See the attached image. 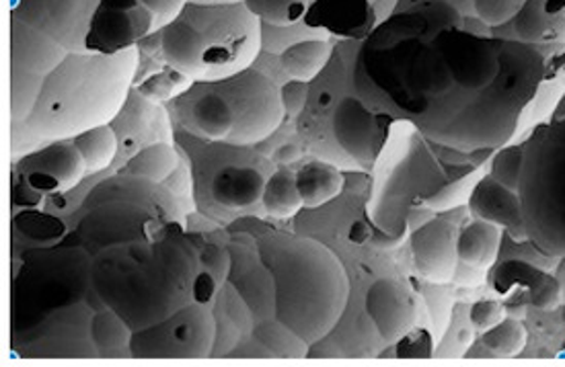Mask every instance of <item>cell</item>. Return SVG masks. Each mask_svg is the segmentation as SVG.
<instances>
[{
    "label": "cell",
    "instance_id": "obj_31",
    "mask_svg": "<svg viewBox=\"0 0 565 367\" xmlns=\"http://www.w3.org/2000/svg\"><path fill=\"white\" fill-rule=\"evenodd\" d=\"M11 126H23L35 111L45 76L11 66Z\"/></svg>",
    "mask_w": 565,
    "mask_h": 367
},
{
    "label": "cell",
    "instance_id": "obj_44",
    "mask_svg": "<svg viewBox=\"0 0 565 367\" xmlns=\"http://www.w3.org/2000/svg\"><path fill=\"white\" fill-rule=\"evenodd\" d=\"M559 321H562V324H564L565 328V306H562V309H559Z\"/></svg>",
    "mask_w": 565,
    "mask_h": 367
},
{
    "label": "cell",
    "instance_id": "obj_12",
    "mask_svg": "<svg viewBox=\"0 0 565 367\" xmlns=\"http://www.w3.org/2000/svg\"><path fill=\"white\" fill-rule=\"evenodd\" d=\"M93 314L87 300L54 310L40 323L13 333V347L25 359H99L90 335Z\"/></svg>",
    "mask_w": 565,
    "mask_h": 367
},
{
    "label": "cell",
    "instance_id": "obj_33",
    "mask_svg": "<svg viewBox=\"0 0 565 367\" xmlns=\"http://www.w3.org/2000/svg\"><path fill=\"white\" fill-rule=\"evenodd\" d=\"M194 85V80L185 74L178 73L169 64H164L163 71L150 74L147 80L135 85L136 90L154 104H173L183 93H188Z\"/></svg>",
    "mask_w": 565,
    "mask_h": 367
},
{
    "label": "cell",
    "instance_id": "obj_41",
    "mask_svg": "<svg viewBox=\"0 0 565 367\" xmlns=\"http://www.w3.org/2000/svg\"><path fill=\"white\" fill-rule=\"evenodd\" d=\"M145 4L157 17V25L161 31L164 25H169L175 17H179V13L190 4V0H145Z\"/></svg>",
    "mask_w": 565,
    "mask_h": 367
},
{
    "label": "cell",
    "instance_id": "obj_1",
    "mask_svg": "<svg viewBox=\"0 0 565 367\" xmlns=\"http://www.w3.org/2000/svg\"><path fill=\"white\" fill-rule=\"evenodd\" d=\"M93 290L132 331L163 323L179 310L214 304L221 285L200 263L190 235L159 242H126L102 250L90 269Z\"/></svg>",
    "mask_w": 565,
    "mask_h": 367
},
{
    "label": "cell",
    "instance_id": "obj_42",
    "mask_svg": "<svg viewBox=\"0 0 565 367\" xmlns=\"http://www.w3.org/2000/svg\"><path fill=\"white\" fill-rule=\"evenodd\" d=\"M50 220L52 218L42 212H25L23 214V233L38 238V240H58V236L52 235L50 230L47 233L44 230V224Z\"/></svg>",
    "mask_w": 565,
    "mask_h": 367
},
{
    "label": "cell",
    "instance_id": "obj_34",
    "mask_svg": "<svg viewBox=\"0 0 565 367\" xmlns=\"http://www.w3.org/2000/svg\"><path fill=\"white\" fill-rule=\"evenodd\" d=\"M245 7L266 25H297L309 13L311 0H243Z\"/></svg>",
    "mask_w": 565,
    "mask_h": 367
},
{
    "label": "cell",
    "instance_id": "obj_29",
    "mask_svg": "<svg viewBox=\"0 0 565 367\" xmlns=\"http://www.w3.org/2000/svg\"><path fill=\"white\" fill-rule=\"evenodd\" d=\"M73 142L87 164L89 175H97L105 169H109L118 156L119 138L111 123L81 133L73 138Z\"/></svg>",
    "mask_w": 565,
    "mask_h": 367
},
{
    "label": "cell",
    "instance_id": "obj_25",
    "mask_svg": "<svg viewBox=\"0 0 565 367\" xmlns=\"http://www.w3.org/2000/svg\"><path fill=\"white\" fill-rule=\"evenodd\" d=\"M333 54L335 52H333L331 40H305L300 44L288 47L278 56V60H280V68L288 78L312 83L328 68Z\"/></svg>",
    "mask_w": 565,
    "mask_h": 367
},
{
    "label": "cell",
    "instance_id": "obj_35",
    "mask_svg": "<svg viewBox=\"0 0 565 367\" xmlns=\"http://www.w3.org/2000/svg\"><path fill=\"white\" fill-rule=\"evenodd\" d=\"M305 40H331V33L309 28L305 21H300L297 25H286V28L264 23L262 28V47L271 56H280L288 47L300 44Z\"/></svg>",
    "mask_w": 565,
    "mask_h": 367
},
{
    "label": "cell",
    "instance_id": "obj_14",
    "mask_svg": "<svg viewBox=\"0 0 565 367\" xmlns=\"http://www.w3.org/2000/svg\"><path fill=\"white\" fill-rule=\"evenodd\" d=\"M99 0H11V17L58 40L68 52H85Z\"/></svg>",
    "mask_w": 565,
    "mask_h": 367
},
{
    "label": "cell",
    "instance_id": "obj_43",
    "mask_svg": "<svg viewBox=\"0 0 565 367\" xmlns=\"http://www.w3.org/2000/svg\"><path fill=\"white\" fill-rule=\"evenodd\" d=\"M194 4H212V7H223V4H238L243 0H190Z\"/></svg>",
    "mask_w": 565,
    "mask_h": 367
},
{
    "label": "cell",
    "instance_id": "obj_13",
    "mask_svg": "<svg viewBox=\"0 0 565 367\" xmlns=\"http://www.w3.org/2000/svg\"><path fill=\"white\" fill-rule=\"evenodd\" d=\"M159 31L145 0H99L90 21L85 52L119 54Z\"/></svg>",
    "mask_w": 565,
    "mask_h": 367
},
{
    "label": "cell",
    "instance_id": "obj_16",
    "mask_svg": "<svg viewBox=\"0 0 565 367\" xmlns=\"http://www.w3.org/2000/svg\"><path fill=\"white\" fill-rule=\"evenodd\" d=\"M15 175L42 195H62L83 181L87 164L73 140H54L23 156L17 164Z\"/></svg>",
    "mask_w": 565,
    "mask_h": 367
},
{
    "label": "cell",
    "instance_id": "obj_23",
    "mask_svg": "<svg viewBox=\"0 0 565 367\" xmlns=\"http://www.w3.org/2000/svg\"><path fill=\"white\" fill-rule=\"evenodd\" d=\"M343 175L338 164L328 161L307 162L297 171V185L305 207H321L338 199L343 192Z\"/></svg>",
    "mask_w": 565,
    "mask_h": 367
},
{
    "label": "cell",
    "instance_id": "obj_32",
    "mask_svg": "<svg viewBox=\"0 0 565 367\" xmlns=\"http://www.w3.org/2000/svg\"><path fill=\"white\" fill-rule=\"evenodd\" d=\"M526 341L529 333L524 324L514 316H507L502 323L495 324L481 335V345L491 353V357L500 359H512L521 355L522 349L526 347Z\"/></svg>",
    "mask_w": 565,
    "mask_h": 367
},
{
    "label": "cell",
    "instance_id": "obj_20",
    "mask_svg": "<svg viewBox=\"0 0 565 367\" xmlns=\"http://www.w3.org/2000/svg\"><path fill=\"white\" fill-rule=\"evenodd\" d=\"M490 285L498 294H510L521 285L529 304L536 310H555L562 304V285L547 271L521 259L491 267Z\"/></svg>",
    "mask_w": 565,
    "mask_h": 367
},
{
    "label": "cell",
    "instance_id": "obj_7",
    "mask_svg": "<svg viewBox=\"0 0 565 367\" xmlns=\"http://www.w3.org/2000/svg\"><path fill=\"white\" fill-rule=\"evenodd\" d=\"M90 250L76 247H40L23 252V263L11 288L13 333L40 323L54 310L85 302L93 290Z\"/></svg>",
    "mask_w": 565,
    "mask_h": 367
},
{
    "label": "cell",
    "instance_id": "obj_37",
    "mask_svg": "<svg viewBox=\"0 0 565 367\" xmlns=\"http://www.w3.org/2000/svg\"><path fill=\"white\" fill-rule=\"evenodd\" d=\"M522 169V144L519 147H502L495 150L491 159L490 175L502 183L508 190H519V179Z\"/></svg>",
    "mask_w": 565,
    "mask_h": 367
},
{
    "label": "cell",
    "instance_id": "obj_39",
    "mask_svg": "<svg viewBox=\"0 0 565 367\" xmlns=\"http://www.w3.org/2000/svg\"><path fill=\"white\" fill-rule=\"evenodd\" d=\"M507 316V306L500 300H493V298L479 300L469 310V321H471L476 328L483 331V333L493 328L495 324L502 323Z\"/></svg>",
    "mask_w": 565,
    "mask_h": 367
},
{
    "label": "cell",
    "instance_id": "obj_26",
    "mask_svg": "<svg viewBox=\"0 0 565 367\" xmlns=\"http://www.w3.org/2000/svg\"><path fill=\"white\" fill-rule=\"evenodd\" d=\"M254 335L266 349L271 359H307L311 357V343L300 337L295 328L278 321L276 316L254 324Z\"/></svg>",
    "mask_w": 565,
    "mask_h": 367
},
{
    "label": "cell",
    "instance_id": "obj_28",
    "mask_svg": "<svg viewBox=\"0 0 565 367\" xmlns=\"http://www.w3.org/2000/svg\"><path fill=\"white\" fill-rule=\"evenodd\" d=\"M179 154L173 142H154L130 156L119 169L124 175L142 176L154 183H164L179 166Z\"/></svg>",
    "mask_w": 565,
    "mask_h": 367
},
{
    "label": "cell",
    "instance_id": "obj_10",
    "mask_svg": "<svg viewBox=\"0 0 565 367\" xmlns=\"http://www.w3.org/2000/svg\"><path fill=\"white\" fill-rule=\"evenodd\" d=\"M233 116V147H255L282 126L284 111L280 85L255 66L218 80Z\"/></svg>",
    "mask_w": 565,
    "mask_h": 367
},
{
    "label": "cell",
    "instance_id": "obj_5",
    "mask_svg": "<svg viewBox=\"0 0 565 367\" xmlns=\"http://www.w3.org/2000/svg\"><path fill=\"white\" fill-rule=\"evenodd\" d=\"M262 28V19L245 2L223 7L190 2L157 35L164 64L194 83H212L254 66L264 52Z\"/></svg>",
    "mask_w": 565,
    "mask_h": 367
},
{
    "label": "cell",
    "instance_id": "obj_19",
    "mask_svg": "<svg viewBox=\"0 0 565 367\" xmlns=\"http://www.w3.org/2000/svg\"><path fill=\"white\" fill-rule=\"evenodd\" d=\"M469 212L473 218L491 222L507 230L519 242H529L524 220H522L521 199L519 192H512L498 183L493 176L488 175L477 179L471 195H469Z\"/></svg>",
    "mask_w": 565,
    "mask_h": 367
},
{
    "label": "cell",
    "instance_id": "obj_22",
    "mask_svg": "<svg viewBox=\"0 0 565 367\" xmlns=\"http://www.w3.org/2000/svg\"><path fill=\"white\" fill-rule=\"evenodd\" d=\"M504 230L491 222L476 218L459 230L457 255L459 263L471 269H491L498 263Z\"/></svg>",
    "mask_w": 565,
    "mask_h": 367
},
{
    "label": "cell",
    "instance_id": "obj_27",
    "mask_svg": "<svg viewBox=\"0 0 565 367\" xmlns=\"http://www.w3.org/2000/svg\"><path fill=\"white\" fill-rule=\"evenodd\" d=\"M262 204L269 218L276 220H290L300 214L305 202L298 192L297 173L290 169H276L266 183Z\"/></svg>",
    "mask_w": 565,
    "mask_h": 367
},
{
    "label": "cell",
    "instance_id": "obj_15",
    "mask_svg": "<svg viewBox=\"0 0 565 367\" xmlns=\"http://www.w3.org/2000/svg\"><path fill=\"white\" fill-rule=\"evenodd\" d=\"M399 0H311L305 23L331 37L362 42L397 11Z\"/></svg>",
    "mask_w": 565,
    "mask_h": 367
},
{
    "label": "cell",
    "instance_id": "obj_9",
    "mask_svg": "<svg viewBox=\"0 0 565 367\" xmlns=\"http://www.w3.org/2000/svg\"><path fill=\"white\" fill-rule=\"evenodd\" d=\"M274 171V162L249 147L218 142L216 152L206 154L204 169H198L195 197L204 193L224 214L245 212L262 202Z\"/></svg>",
    "mask_w": 565,
    "mask_h": 367
},
{
    "label": "cell",
    "instance_id": "obj_8",
    "mask_svg": "<svg viewBox=\"0 0 565 367\" xmlns=\"http://www.w3.org/2000/svg\"><path fill=\"white\" fill-rule=\"evenodd\" d=\"M338 66L340 56L335 52L328 68L309 83V101L298 118L317 119L329 116V132L335 147L360 169L369 171L374 169L387 147L395 119L371 109L354 90L342 93L335 99L333 78L338 74Z\"/></svg>",
    "mask_w": 565,
    "mask_h": 367
},
{
    "label": "cell",
    "instance_id": "obj_18",
    "mask_svg": "<svg viewBox=\"0 0 565 367\" xmlns=\"http://www.w3.org/2000/svg\"><path fill=\"white\" fill-rule=\"evenodd\" d=\"M364 310L385 345H397L416 331V298L399 281H374L364 298Z\"/></svg>",
    "mask_w": 565,
    "mask_h": 367
},
{
    "label": "cell",
    "instance_id": "obj_30",
    "mask_svg": "<svg viewBox=\"0 0 565 367\" xmlns=\"http://www.w3.org/2000/svg\"><path fill=\"white\" fill-rule=\"evenodd\" d=\"M555 17L559 15H550V11L545 9V0H526L519 15L510 21L512 33H514L512 40L536 45L547 40H555L557 37L553 28Z\"/></svg>",
    "mask_w": 565,
    "mask_h": 367
},
{
    "label": "cell",
    "instance_id": "obj_6",
    "mask_svg": "<svg viewBox=\"0 0 565 367\" xmlns=\"http://www.w3.org/2000/svg\"><path fill=\"white\" fill-rule=\"evenodd\" d=\"M522 220L541 255L565 259V114L536 126L522 142Z\"/></svg>",
    "mask_w": 565,
    "mask_h": 367
},
{
    "label": "cell",
    "instance_id": "obj_17",
    "mask_svg": "<svg viewBox=\"0 0 565 367\" xmlns=\"http://www.w3.org/2000/svg\"><path fill=\"white\" fill-rule=\"evenodd\" d=\"M459 228L447 218H431L412 233V257L416 271L430 283L445 285L457 278Z\"/></svg>",
    "mask_w": 565,
    "mask_h": 367
},
{
    "label": "cell",
    "instance_id": "obj_38",
    "mask_svg": "<svg viewBox=\"0 0 565 367\" xmlns=\"http://www.w3.org/2000/svg\"><path fill=\"white\" fill-rule=\"evenodd\" d=\"M526 0H473L476 17L490 30L504 28L519 15Z\"/></svg>",
    "mask_w": 565,
    "mask_h": 367
},
{
    "label": "cell",
    "instance_id": "obj_21",
    "mask_svg": "<svg viewBox=\"0 0 565 367\" xmlns=\"http://www.w3.org/2000/svg\"><path fill=\"white\" fill-rule=\"evenodd\" d=\"M9 28H11L9 33L11 66L47 76L54 73L68 56V50L60 44L58 40H54L44 31L31 28L17 17H11Z\"/></svg>",
    "mask_w": 565,
    "mask_h": 367
},
{
    "label": "cell",
    "instance_id": "obj_45",
    "mask_svg": "<svg viewBox=\"0 0 565 367\" xmlns=\"http://www.w3.org/2000/svg\"><path fill=\"white\" fill-rule=\"evenodd\" d=\"M448 2H452V0H448Z\"/></svg>",
    "mask_w": 565,
    "mask_h": 367
},
{
    "label": "cell",
    "instance_id": "obj_40",
    "mask_svg": "<svg viewBox=\"0 0 565 367\" xmlns=\"http://www.w3.org/2000/svg\"><path fill=\"white\" fill-rule=\"evenodd\" d=\"M280 95H282V105L286 116L298 118V116L305 111L307 101H309V83L288 78V83L280 87Z\"/></svg>",
    "mask_w": 565,
    "mask_h": 367
},
{
    "label": "cell",
    "instance_id": "obj_24",
    "mask_svg": "<svg viewBox=\"0 0 565 367\" xmlns=\"http://www.w3.org/2000/svg\"><path fill=\"white\" fill-rule=\"evenodd\" d=\"M90 335H93V343L99 352V359L132 357L130 345H132L135 331L119 316L116 310L107 309V306L95 310L93 323H90Z\"/></svg>",
    "mask_w": 565,
    "mask_h": 367
},
{
    "label": "cell",
    "instance_id": "obj_11",
    "mask_svg": "<svg viewBox=\"0 0 565 367\" xmlns=\"http://www.w3.org/2000/svg\"><path fill=\"white\" fill-rule=\"evenodd\" d=\"M216 337L214 304L194 302L163 323L136 331L130 349L132 359H210Z\"/></svg>",
    "mask_w": 565,
    "mask_h": 367
},
{
    "label": "cell",
    "instance_id": "obj_3",
    "mask_svg": "<svg viewBox=\"0 0 565 367\" xmlns=\"http://www.w3.org/2000/svg\"><path fill=\"white\" fill-rule=\"evenodd\" d=\"M274 281V316L311 345L342 321L350 278L333 250L309 236L266 235L257 242Z\"/></svg>",
    "mask_w": 565,
    "mask_h": 367
},
{
    "label": "cell",
    "instance_id": "obj_2",
    "mask_svg": "<svg viewBox=\"0 0 565 367\" xmlns=\"http://www.w3.org/2000/svg\"><path fill=\"white\" fill-rule=\"evenodd\" d=\"M140 47L119 54L68 52L44 78L31 118L13 130L40 140H73L118 118L135 88Z\"/></svg>",
    "mask_w": 565,
    "mask_h": 367
},
{
    "label": "cell",
    "instance_id": "obj_4",
    "mask_svg": "<svg viewBox=\"0 0 565 367\" xmlns=\"http://www.w3.org/2000/svg\"><path fill=\"white\" fill-rule=\"evenodd\" d=\"M192 209V202L164 183L118 173L99 181L85 197L76 236L90 255L126 242H159L188 235Z\"/></svg>",
    "mask_w": 565,
    "mask_h": 367
},
{
    "label": "cell",
    "instance_id": "obj_36",
    "mask_svg": "<svg viewBox=\"0 0 565 367\" xmlns=\"http://www.w3.org/2000/svg\"><path fill=\"white\" fill-rule=\"evenodd\" d=\"M190 238L194 240L198 252H200V263L214 278V281L223 288L224 283L231 278V269H233L231 245L210 242L202 235H190Z\"/></svg>",
    "mask_w": 565,
    "mask_h": 367
}]
</instances>
